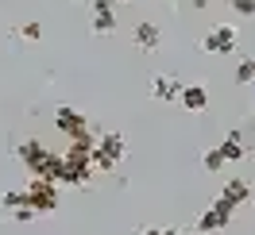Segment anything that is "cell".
Listing matches in <instances>:
<instances>
[{
    "mask_svg": "<svg viewBox=\"0 0 255 235\" xmlns=\"http://www.w3.org/2000/svg\"><path fill=\"white\" fill-rule=\"evenodd\" d=\"M221 201H228L232 208H244V204L252 201V185L244 181V177H228L221 189Z\"/></svg>",
    "mask_w": 255,
    "mask_h": 235,
    "instance_id": "obj_7",
    "label": "cell"
},
{
    "mask_svg": "<svg viewBox=\"0 0 255 235\" xmlns=\"http://www.w3.org/2000/svg\"><path fill=\"white\" fill-rule=\"evenodd\" d=\"M178 104L186 112H205L209 108V93L205 85H182V93H178Z\"/></svg>",
    "mask_w": 255,
    "mask_h": 235,
    "instance_id": "obj_8",
    "label": "cell"
},
{
    "mask_svg": "<svg viewBox=\"0 0 255 235\" xmlns=\"http://www.w3.org/2000/svg\"><path fill=\"white\" fill-rule=\"evenodd\" d=\"M182 93V81L170 78V74H159V78H151V96L155 100H178Z\"/></svg>",
    "mask_w": 255,
    "mask_h": 235,
    "instance_id": "obj_9",
    "label": "cell"
},
{
    "mask_svg": "<svg viewBox=\"0 0 255 235\" xmlns=\"http://www.w3.org/2000/svg\"><path fill=\"white\" fill-rule=\"evenodd\" d=\"M232 212H236V208H232L228 201H221V197H217V201H213L205 212L197 216V232H201V235H217V232H224V228L232 224Z\"/></svg>",
    "mask_w": 255,
    "mask_h": 235,
    "instance_id": "obj_4",
    "label": "cell"
},
{
    "mask_svg": "<svg viewBox=\"0 0 255 235\" xmlns=\"http://www.w3.org/2000/svg\"><path fill=\"white\" fill-rule=\"evenodd\" d=\"M19 162L31 170V177H47V181H58V173H62V155L58 151H50V147H43L39 139H27L19 143Z\"/></svg>",
    "mask_w": 255,
    "mask_h": 235,
    "instance_id": "obj_1",
    "label": "cell"
},
{
    "mask_svg": "<svg viewBox=\"0 0 255 235\" xmlns=\"http://www.w3.org/2000/svg\"><path fill=\"white\" fill-rule=\"evenodd\" d=\"M0 204H4V208H19V204H23V189H19V193H4Z\"/></svg>",
    "mask_w": 255,
    "mask_h": 235,
    "instance_id": "obj_18",
    "label": "cell"
},
{
    "mask_svg": "<svg viewBox=\"0 0 255 235\" xmlns=\"http://www.w3.org/2000/svg\"><path fill=\"white\" fill-rule=\"evenodd\" d=\"M232 12L236 16H255V0H232Z\"/></svg>",
    "mask_w": 255,
    "mask_h": 235,
    "instance_id": "obj_16",
    "label": "cell"
},
{
    "mask_svg": "<svg viewBox=\"0 0 255 235\" xmlns=\"http://www.w3.org/2000/svg\"><path fill=\"white\" fill-rule=\"evenodd\" d=\"M193 8H209V0H190Z\"/></svg>",
    "mask_w": 255,
    "mask_h": 235,
    "instance_id": "obj_22",
    "label": "cell"
},
{
    "mask_svg": "<svg viewBox=\"0 0 255 235\" xmlns=\"http://www.w3.org/2000/svg\"><path fill=\"white\" fill-rule=\"evenodd\" d=\"M128 155V143L120 131H109V135H101L93 143V151H89V162H93V173H112Z\"/></svg>",
    "mask_w": 255,
    "mask_h": 235,
    "instance_id": "obj_2",
    "label": "cell"
},
{
    "mask_svg": "<svg viewBox=\"0 0 255 235\" xmlns=\"http://www.w3.org/2000/svg\"><path fill=\"white\" fill-rule=\"evenodd\" d=\"M139 235H162V228H147V232H139Z\"/></svg>",
    "mask_w": 255,
    "mask_h": 235,
    "instance_id": "obj_21",
    "label": "cell"
},
{
    "mask_svg": "<svg viewBox=\"0 0 255 235\" xmlns=\"http://www.w3.org/2000/svg\"><path fill=\"white\" fill-rule=\"evenodd\" d=\"M93 31L97 35H112L116 31V12H93Z\"/></svg>",
    "mask_w": 255,
    "mask_h": 235,
    "instance_id": "obj_12",
    "label": "cell"
},
{
    "mask_svg": "<svg viewBox=\"0 0 255 235\" xmlns=\"http://www.w3.org/2000/svg\"><path fill=\"white\" fill-rule=\"evenodd\" d=\"M89 8H93V12H116V0H93Z\"/></svg>",
    "mask_w": 255,
    "mask_h": 235,
    "instance_id": "obj_19",
    "label": "cell"
},
{
    "mask_svg": "<svg viewBox=\"0 0 255 235\" xmlns=\"http://www.w3.org/2000/svg\"><path fill=\"white\" fill-rule=\"evenodd\" d=\"M159 39H162L159 23H151V19L135 23V47H139V50H155V47H159Z\"/></svg>",
    "mask_w": 255,
    "mask_h": 235,
    "instance_id": "obj_10",
    "label": "cell"
},
{
    "mask_svg": "<svg viewBox=\"0 0 255 235\" xmlns=\"http://www.w3.org/2000/svg\"><path fill=\"white\" fill-rule=\"evenodd\" d=\"M201 166H205L209 173H217V170L224 166V155L217 151V147H209V151H205V158H201Z\"/></svg>",
    "mask_w": 255,
    "mask_h": 235,
    "instance_id": "obj_14",
    "label": "cell"
},
{
    "mask_svg": "<svg viewBox=\"0 0 255 235\" xmlns=\"http://www.w3.org/2000/svg\"><path fill=\"white\" fill-rule=\"evenodd\" d=\"M54 127H58L62 135H70V139H78V135H89V120H85L78 108H70V104H62V108L54 112Z\"/></svg>",
    "mask_w": 255,
    "mask_h": 235,
    "instance_id": "obj_6",
    "label": "cell"
},
{
    "mask_svg": "<svg viewBox=\"0 0 255 235\" xmlns=\"http://www.w3.org/2000/svg\"><path fill=\"white\" fill-rule=\"evenodd\" d=\"M35 216H39V212H35L31 204H19V208H12V220H16V224H31Z\"/></svg>",
    "mask_w": 255,
    "mask_h": 235,
    "instance_id": "obj_15",
    "label": "cell"
},
{
    "mask_svg": "<svg viewBox=\"0 0 255 235\" xmlns=\"http://www.w3.org/2000/svg\"><path fill=\"white\" fill-rule=\"evenodd\" d=\"M217 151L224 155V162H244V158H248V147H244V135H240V131H228V139H224Z\"/></svg>",
    "mask_w": 255,
    "mask_h": 235,
    "instance_id": "obj_11",
    "label": "cell"
},
{
    "mask_svg": "<svg viewBox=\"0 0 255 235\" xmlns=\"http://www.w3.org/2000/svg\"><path fill=\"white\" fill-rule=\"evenodd\" d=\"M162 235H186V232H178V228H162Z\"/></svg>",
    "mask_w": 255,
    "mask_h": 235,
    "instance_id": "obj_20",
    "label": "cell"
},
{
    "mask_svg": "<svg viewBox=\"0 0 255 235\" xmlns=\"http://www.w3.org/2000/svg\"><path fill=\"white\" fill-rule=\"evenodd\" d=\"M23 204H31L35 212H54L58 208V181H47V177H31L27 189H23Z\"/></svg>",
    "mask_w": 255,
    "mask_h": 235,
    "instance_id": "obj_3",
    "label": "cell"
},
{
    "mask_svg": "<svg viewBox=\"0 0 255 235\" xmlns=\"http://www.w3.org/2000/svg\"><path fill=\"white\" fill-rule=\"evenodd\" d=\"M19 35H23V39H31V43H39V39H43V27H39V23H23Z\"/></svg>",
    "mask_w": 255,
    "mask_h": 235,
    "instance_id": "obj_17",
    "label": "cell"
},
{
    "mask_svg": "<svg viewBox=\"0 0 255 235\" xmlns=\"http://www.w3.org/2000/svg\"><path fill=\"white\" fill-rule=\"evenodd\" d=\"M236 43H240V31L232 27V23H217V27L201 39V47H205L209 54H232Z\"/></svg>",
    "mask_w": 255,
    "mask_h": 235,
    "instance_id": "obj_5",
    "label": "cell"
},
{
    "mask_svg": "<svg viewBox=\"0 0 255 235\" xmlns=\"http://www.w3.org/2000/svg\"><path fill=\"white\" fill-rule=\"evenodd\" d=\"M116 4H131V0H116Z\"/></svg>",
    "mask_w": 255,
    "mask_h": 235,
    "instance_id": "obj_23",
    "label": "cell"
},
{
    "mask_svg": "<svg viewBox=\"0 0 255 235\" xmlns=\"http://www.w3.org/2000/svg\"><path fill=\"white\" fill-rule=\"evenodd\" d=\"M248 81H255V58H244L236 66V85H248Z\"/></svg>",
    "mask_w": 255,
    "mask_h": 235,
    "instance_id": "obj_13",
    "label": "cell"
}]
</instances>
